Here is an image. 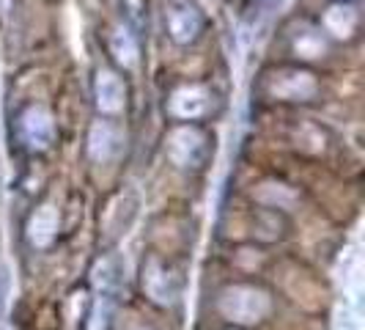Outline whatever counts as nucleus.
Masks as SVG:
<instances>
[{
  "label": "nucleus",
  "instance_id": "1",
  "mask_svg": "<svg viewBox=\"0 0 365 330\" xmlns=\"http://www.w3.org/2000/svg\"><path fill=\"white\" fill-rule=\"evenodd\" d=\"M165 25H168V34L173 41L190 44V41L201 36L206 22H203L201 11L190 0H170L168 9H165Z\"/></svg>",
  "mask_w": 365,
  "mask_h": 330
}]
</instances>
